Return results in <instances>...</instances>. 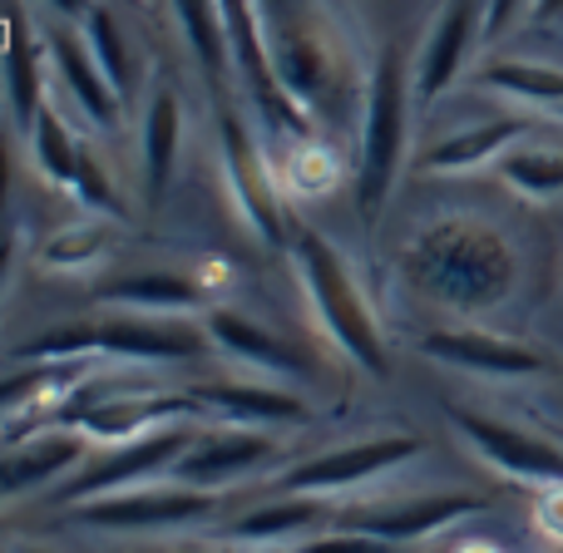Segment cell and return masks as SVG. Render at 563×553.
Wrapping results in <instances>:
<instances>
[{
	"label": "cell",
	"mask_w": 563,
	"mask_h": 553,
	"mask_svg": "<svg viewBox=\"0 0 563 553\" xmlns=\"http://www.w3.org/2000/svg\"><path fill=\"white\" fill-rule=\"evenodd\" d=\"M263 45L273 59L277 85L307 119L341 124L356 109L366 85H361L356 59V30H351L341 0H253Z\"/></svg>",
	"instance_id": "cell-1"
},
{
	"label": "cell",
	"mask_w": 563,
	"mask_h": 553,
	"mask_svg": "<svg viewBox=\"0 0 563 553\" xmlns=\"http://www.w3.org/2000/svg\"><path fill=\"white\" fill-rule=\"evenodd\" d=\"M396 277L435 307L479 317L509 301L519 281V257L509 237L485 218H440L406 237V247L396 253Z\"/></svg>",
	"instance_id": "cell-2"
},
{
	"label": "cell",
	"mask_w": 563,
	"mask_h": 553,
	"mask_svg": "<svg viewBox=\"0 0 563 553\" xmlns=\"http://www.w3.org/2000/svg\"><path fill=\"white\" fill-rule=\"evenodd\" d=\"M416 55L386 45L366 69L356 144V213L366 228L380 223L410 158V114H416Z\"/></svg>",
	"instance_id": "cell-3"
},
{
	"label": "cell",
	"mask_w": 563,
	"mask_h": 553,
	"mask_svg": "<svg viewBox=\"0 0 563 553\" xmlns=\"http://www.w3.org/2000/svg\"><path fill=\"white\" fill-rule=\"evenodd\" d=\"M287 257L301 277V291H307V301H311V317L321 321L331 346H336L351 366L366 370V376L386 380L390 376L386 336H380V321H376V311H371L356 273L346 267V257L321 233H311V228H301V223H291Z\"/></svg>",
	"instance_id": "cell-4"
},
{
	"label": "cell",
	"mask_w": 563,
	"mask_h": 553,
	"mask_svg": "<svg viewBox=\"0 0 563 553\" xmlns=\"http://www.w3.org/2000/svg\"><path fill=\"white\" fill-rule=\"evenodd\" d=\"M208 346L198 327H178L174 317H104V321H69L45 336L25 341L10 351L15 366H35V361H188Z\"/></svg>",
	"instance_id": "cell-5"
},
{
	"label": "cell",
	"mask_w": 563,
	"mask_h": 553,
	"mask_svg": "<svg viewBox=\"0 0 563 553\" xmlns=\"http://www.w3.org/2000/svg\"><path fill=\"white\" fill-rule=\"evenodd\" d=\"M198 430L203 425H194V420H174V425L154 430V435H139V440H129V445H104L69 479H59V485L49 489V505L69 509V505H85V499H99V495L139 489L158 475L168 479V469L184 460V450L198 440Z\"/></svg>",
	"instance_id": "cell-6"
},
{
	"label": "cell",
	"mask_w": 563,
	"mask_h": 553,
	"mask_svg": "<svg viewBox=\"0 0 563 553\" xmlns=\"http://www.w3.org/2000/svg\"><path fill=\"white\" fill-rule=\"evenodd\" d=\"M223 509V495L188 485H139L119 489V495H99L85 505H69V519L79 529H99V534H168V529L203 524Z\"/></svg>",
	"instance_id": "cell-7"
},
{
	"label": "cell",
	"mask_w": 563,
	"mask_h": 553,
	"mask_svg": "<svg viewBox=\"0 0 563 553\" xmlns=\"http://www.w3.org/2000/svg\"><path fill=\"white\" fill-rule=\"evenodd\" d=\"M426 455V440L400 430V435H371V440H351V445L321 450V455L301 460V465L282 469L277 495H311V499H331L346 495V489L376 485L380 475L410 465V460Z\"/></svg>",
	"instance_id": "cell-8"
},
{
	"label": "cell",
	"mask_w": 563,
	"mask_h": 553,
	"mask_svg": "<svg viewBox=\"0 0 563 553\" xmlns=\"http://www.w3.org/2000/svg\"><path fill=\"white\" fill-rule=\"evenodd\" d=\"M445 420L460 435V445L485 460L495 475L529 489L563 485V445H554V440H539L529 430L509 425V420L479 416V410H465V406H445Z\"/></svg>",
	"instance_id": "cell-9"
},
{
	"label": "cell",
	"mask_w": 563,
	"mask_h": 553,
	"mask_svg": "<svg viewBox=\"0 0 563 553\" xmlns=\"http://www.w3.org/2000/svg\"><path fill=\"white\" fill-rule=\"evenodd\" d=\"M479 40H489V0H445L416 49V104L420 109H430L435 99H445L455 89V79L465 75Z\"/></svg>",
	"instance_id": "cell-10"
},
{
	"label": "cell",
	"mask_w": 563,
	"mask_h": 553,
	"mask_svg": "<svg viewBox=\"0 0 563 553\" xmlns=\"http://www.w3.org/2000/svg\"><path fill=\"white\" fill-rule=\"evenodd\" d=\"M218 139H223V168H228V188H233L238 213L247 218V228H253L263 243L287 247L291 218L282 213V188H277V174H273V164H267V154L257 148V139L247 134L238 114L218 119Z\"/></svg>",
	"instance_id": "cell-11"
},
{
	"label": "cell",
	"mask_w": 563,
	"mask_h": 553,
	"mask_svg": "<svg viewBox=\"0 0 563 553\" xmlns=\"http://www.w3.org/2000/svg\"><path fill=\"white\" fill-rule=\"evenodd\" d=\"M277 460V440L267 430H247V425H213V430H198V440L184 450L168 479L174 485H188V489H218L238 485V479L257 475Z\"/></svg>",
	"instance_id": "cell-12"
},
{
	"label": "cell",
	"mask_w": 563,
	"mask_h": 553,
	"mask_svg": "<svg viewBox=\"0 0 563 553\" xmlns=\"http://www.w3.org/2000/svg\"><path fill=\"white\" fill-rule=\"evenodd\" d=\"M420 356L435 366L465 370V376H485V380H534L549 370V356L525 341L495 336L479 327H440L420 336Z\"/></svg>",
	"instance_id": "cell-13"
},
{
	"label": "cell",
	"mask_w": 563,
	"mask_h": 553,
	"mask_svg": "<svg viewBox=\"0 0 563 553\" xmlns=\"http://www.w3.org/2000/svg\"><path fill=\"white\" fill-rule=\"evenodd\" d=\"M45 55H49V85H59L65 104L95 129L114 124L119 109H124V99H119V89L109 85V75L99 69L85 30H75L69 20L45 25Z\"/></svg>",
	"instance_id": "cell-14"
},
{
	"label": "cell",
	"mask_w": 563,
	"mask_h": 553,
	"mask_svg": "<svg viewBox=\"0 0 563 553\" xmlns=\"http://www.w3.org/2000/svg\"><path fill=\"white\" fill-rule=\"evenodd\" d=\"M188 396L198 400L203 420H218V425L282 430L311 420V406L282 380H213V386H194Z\"/></svg>",
	"instance_id": "cell-15"
},
{
	"label": "cell",
	"mask_w": 563,
	"mask_h": 553,
	"mask_svg": "<svg viewBox=\"0 0 563 553\" xmlns=\"http://www.w3.org/2000/svg\"><path fill=\"white\" fill-rule=\"evenodd\" d=\"M89 455H95V440H89L79 425L15 435V440H5L0 495H5V499H25L30 489H45V485H55V479H69Z\"/></svg>",
	"instance_id": "cell-16"
},
{
	"label": "cell",
	"mask_w": 563,
	"mask_h": 553,
	"mask_svg": "<svg viewBox=\"0 0 563 553\" xmlns=\"http://www.w3.org/2000/svg\"><path fill=\"white\" fill-rule=\"evenodd\" d=\"M203 336H208V346L223 351V356L238 361V366H247L257 380H282V386H291V380L311 376V366L287 346V341H277L273 331L257 327V321L243 317V311L208 307L203 311Z\"/></svg>",
	"instance_id": "cell-17"
},
{
	"label": "cell",
	"mask_w": 563,
	"mask_h": 553,
	"mask_svg": "<svg viewBox=\"0 0 563 553\" xmlns=\"http://www.w3.org/2000/svg\"><path fill=\"white\" fill-rule=\"evenodd\" d=\"M89 297L99 307L129 311V317H203L213 307L208 287L188 273H124L99 281Z\"/></svg>",
	"instance_id": "cell-18"
},
{
	"label": "cell",
	"mask_w": 563,
	"mask_h": 553,
	"mask_svg": "<svg viewBox=\"0 0 563 553\" xmlns=\"http://www.w3.org/2000/svg\"><path fill=\"white\" fill-rule=\"evenodd\" d=\"M178 154H184V99L174 85H158L144 104V124H139V188L144 203H164L168 184L178 174Z\"/></svg>",
	"instance_id": "cell-19"
},
{
	"label": "cell",
	"mask_w": 563,
	"mask_h": 553,
	"mask_svg": "<svg viewBox=\"0 0 563 553\" xmlns=\"http://www.w3.org/2000/svg\"><path fill=\"white\" fill-rule=\"evenodd\" d=\"M45 89H49V55L35 35H30L25 10H10L5 25V104L15 139H30V129L45 114Z\"/></svg>",
	"instance_id": "cell-20"
},
{
	"label": "cell",
	"mask_w": 563,
	"mask_h": 553,
	"mask_svg": "<svg viewBox=\"0 0 563 553\" xmlns=\"http://www.w3.org/2000/svg\"><path fill=\"white\" fill-rule=\"evenodd\" d=\"M479 509H485L479 495H426V499H400V505H390V509H361V515H346V519H336V524L390 539V544H416V539L435 534V529H450L455 519L479 515Z\"/></svg>",
	"instance_id": "cell-21"
},
{
	"label": "cell",
	"mask_w": 563,
	"mask_h": 553,
	"mask_svg": "<svg viewBox=\"0 0 563 553\" xmlns=\"http://www.w3.org/2000/svg\"><path fill=\"white\" fill-rule=\"evenodd\" d=\"M534 119L525 114H495L485 124H465L455 134H445L440 144H430L420 154V168L426 174H475V168H495L499 158L515 144H525Z\"/></svg>",
	"instance_id": "cell-22"
},
{
	"label": "cell",
	"mask_w": 563,
	"mask_h": 553,
	"mask_svg": "<svg viewBox=\"0 0 563 553\" xmlns=\"http://www.w3.org/2000/svg\"><path fill=\"white\" fill-rule=\"evenodd\" d=\"M327 524V505L311 495H277L273 505L247 509L243 519L223 529L228 544L238 549H297Z\"/></svg>",
	"instance_id": "cell-23"
},
{
	"label": "cell",
	"mask_w": 563,
	"mask_h": 553,
	"mask_svg": "<svg viewBox=\"0 0 563 553\" xmlns=\"http://www.w3.org/2000/svg\"><path fill=\"white\" fill-rule=\"evenodd\" d=\"M174 5V20L184 30L188 49L194 59L203 65V75L213 85H223L233 75V40H228V15H223V0H168Z\"/></svg>",
	"instance_id": "cell-24"
},
{
	"label": "cell",
	"mask_w": 563,
	"mask_h": 553,
	"mask_svg": "<svg viewBox=\"0 0 563 553\" xmlns=\"http://www.w3.org/2000/svg\"><path fill=\"white\" fill-rule=\"evenodd\" d=\"M30 158H35V168L49 178L55 188H65L69 198H75L79 178H85V168L95 164V154H89L85 144L75 139V129L59 119V109L45 104V114H40V124L30 129Z\"/></svg>",
	"instance_id": "cell-25"
},
{
	"label": "cell",
	"mask_w": 563,
	"mask_h": 553,
	"mask_svg": "<svg viewBox=\"0 0 563 553\" xmlns=\"http://www.w3.org/2000/svg\"><path fill=\"white\" fill-rule=\"evenodd\" d=\"M499 184L509 193H519L525 203L544 208V203H559L563 198V154L559 148H544V144H515L505 158L495 164Z\"/></svg>",
	"instance_id": "cell-26"
},
{
	"label": "cell",
	"mask_w": 563,
	"mask_h": 553,
	"mask_svg": "<svg viewBox=\"0 0 563 553\" xmlns=\"http://www.w3.org/2000/svg\"><path fill=\"white\" fill-rule=\"evenodd\" d=\"M79 30H85V40H89V49H95L99 69L109 75V85L119 89V99H129L139 85V55H134V45H129L124 25H119L114 0H95L89 15L79 20Z\"/></svg>",
	"instance_id": "cell-27"
},
{
	"label": "cell",
	"mask_w": 563,
	"mask_h": 553,
	"mask_svg": "<svg viewBox=\"0 0 563 553\" xmlns=\"http://www.w3.org/2000/svg\"><path fill=\"white\" fill-rule=\"evenodd\" d=\"M475 85L489 95H509V99H529V104L563 109V69L539 65V59H489L475 69Z\"/></svg>",
	"instance_id": "cell-28"
},
{
	"label": "cell",
	"mask_w": 563,
	"mask_h": 553,
	"mask_svg": "<svg viewBox=\"0 0 563 553\" xmlns=\"http://www.w3.org/2000/svg\"><path fill=\"white\" fill-rule=\"evenodd\" d=\"M341 178L336 168V154L327 144H317V134H297L287 139V154L277 164V184L287 198H321L331 193Z\"/></svg>",
	"instance_id": "cell-29"
},
{
	"label": "cell",
	"mask_w": 563,
	"mask_h": 553,
	"mask_svg": "<svg viewBox=\"0 0 563 553\" xmlns=\"http://www.w3.org/2000/svg\"><path fill=\"white\" fill-rule=\"evenodd\" d=\"M104 257H109V228L99 223V218H79V223L59 228V233H49L45 247H40V263L65 277L95 273Z\"/></svg>",
	"instance_id": "cell-30"
},
{
	"label": "cell",
	"mask_w": 563,
	"mask_h": 553,
	"mask_svg": "<svg viewBox=\"0 0 563 553\" xmlns=\"http://www.w3.org/2000/svg\"><path fill=\"white\" fill-rule=\"evenodd\" d=\"M291 553H400V544L376 534H361V529H327V534H311L307 544H297Z\"/></svg>",
	"instance_id": "cell-31"
},
{
	"label": "cell",
	"mask_w": 563,
	"mask_h": 553,
	"mask_svg": "<svg viewBox=\"0 0 563 553\" xmlns=\"http://www.w3.org/2000/svg\"><path fill=\"white\" fill-rule=\"evenodd\" d=\"M539 529L544 534H554V544H563V485H549V489H539Z\"/></svg>",
	"instance_id": "cell-32"
},
{
	"label": "cell",
	"mask_w": 563,
	"mask_h": 553,
	"mask_svg": "<svg viewBox=\"0 0 563 553\" xmlns=\"http://www.w3.org/2000/svg\"><path fill=\"white\" fill-rule=\"evenodd\" d=\"M529 10H534V0H489V40H499L509 25H519Z\"/></svg>",
	"instance_id": "cell-33"
},
{
	"label": "cell",
	"mask_w": 563,
	"mask_h": 553,
	"mask_svg": "<svg viewBox=\"0 0 563 553\" xmlns=\"http://www.w3.org/2000/svg\"><path fill=\"white\" fill-rule=\"evenodd\" d=\"M40 5H49L59 20H69V25H79V20L89 15V5H95V0H40Z\"/></svg>",
	"instance_id": "cell-34"
},
{
	"label": "cell",
	"mask_w": 563,
	"mask_h": 553,
	"mask_svg": "<svg viewBox=\"0 0 563 553\" xmlns=\"http://www.w3.org/2000/svg\"><path fill=\"white\" fill-rule=\"evenodd\" d=\"M529 20H534V25H554V20H563V0H534Z\"/></svg>",
	"instance_id": "cell-35"
},
{
	"label": "cell",
	"mask_w": 563,
	"mask_h": 553,
	"mask_svg": "<svg viewBox=\"0 0 563 553\" xmlns=\"http://www.w3.org/2000/svg\"><path fill=\"white\" fill-rule=\"evenodd\" d=\"M184 553H238V549L223 539V544H218V549H184Z\"/></svg>",
	"instance_id": "cell-36"
},
{
	"label": "cell",
	"mask_w": 563,
	"mask_h": 553,
	"mask_svg": "<svg viewBox=\"0 0 563 553\" xmlns=\"http://www.w3.org/2000/svg\"><path fill=\"white\" fill-rule=\"evenodd\" d=\"M119 5H148V0H119Z\"/></svg>",
	"instance_id": "cell-37"
},
{
	"label": "cell",
	"mask_w": 563,
	"mask_h": 553,
	"mask_svg": "<svg viewBox=\"0 0 563 553\" xmlns=\"http://www.w3.org/2000/svg\"><path fill=\"white\" fill-rule=\"evenodd\" d=\"M15 553H45V549H15Z\"/></svg>",
	"instance_id": "cell-38"
},
{
	"label": "cell",
	"mask_w": 563,
	"mask_h": 553,
	"mask_svg": "<svg viewBox=\"0 0 563 553\" xmlns=\"http://www.w3.org/2000/svg\"><path fill=\"white\" fill-rule=\"evenodd\" d=\"M465 553H489V549H465Z\"/></svg>",
	"instance_id": "cell-39"
},
{
	"label": "cell",
	"mask_w": 563,
	"mask_h": 553,
	"mask_svg": "<svg viewBox=\"0 0 563 553\" xmlns=\"http://www.w3.org/2000/svg\"><path fill=\"white\" fill-rule=\"evenodd\" d=\"M554 114H559V119H563V109H554Z\"/></svg>",
	"instance_id": "cell-40"
}]
</instances>
